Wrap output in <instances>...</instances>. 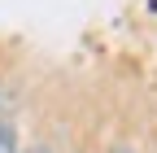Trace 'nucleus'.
<instances>
[{"label":"nucleus","instance_id":"1","mask_svg":"<svg viewBox=\"0 0 157 153\" xmlns=\"http://www.w3.org/2000/svg\"><path fill=\"white\" fill-rule=\"evenodd\" d=\"M0 153H17V136H13L9 118H0Z\"/></svg>","mask_w":157,"mask_h":153},{"label":"nucleus","instance_id":"2","mask_svg":"<svg viewBox=\"0 0 157 153\" xmlns=\"http://www.w3.org/2000/svg\"><path fill=\"white\" fill-rule=\"evenodd\" d=\"M26 153H52V149H26Z\"/></svg>","mask_w":157,"mask_h":153},{"label":"nucleus","instance_id":"3","mask_svg":"<svg viewBox=\"0 0 157 153\" xmlns=\"http://www.w3.org/2000/svg\"><path fill=\"white\" fill-rule=\"evenodd\" d=\"M118 153H135V149H118Z\"/></svg>","mask_w":157,"mask_h":153}]
</instances>
